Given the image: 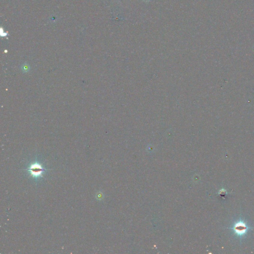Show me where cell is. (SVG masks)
I'll return each mask as SVG.
<instances>
[{"mask_svg":"<svg viewBox=\"0 0 254 254\" xmlns=\"http://www.w3.org/2000/svg\"><path fill=\"white\" fill-rule=\"evenodd\" d=\"M28 170L33 176L37 177L41 175L43 172V168L39 164L34 163L30 166Z\"/></svg>","mask_w":254,"mask_h":254,"instance_id":"obj_1","label":"cell"},{"mask_svg":"<svg viewBox=\"0 0 254 254\" xmlns=\"http://www.w3.org/2000/svg\"><path fill=\"white\" fill-rule=\"evenodd\" d=\"M246 225L243 222H239L235 224L233 229L239 235H242L245 233L248 229Z\"/></svg>","mask_w":254,"mask_h":254,"instance_id":"obj_2","label":"cell"}]
</instances>
